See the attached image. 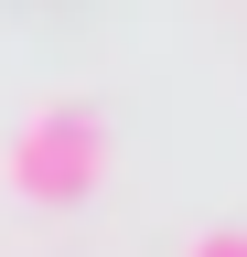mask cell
<instances>
[{
	"instance_id": "cell-1",
	"label": "cell",
	"mask_w": 247,
	"mask_h": 257,
	"mask_svg": "<svg viewBox=\"0 0 247 257\" xmlns=\"http://www.w3.org/2000/svg\"><path fill=\"white\" fill-rule=\"evenodd\" d=\"M0 182H11L22 204H86V193L108 182V118L86 107V96L22 107L11 140H0Z\"/></svg>"
},
{
	"instance_id": "cell-2",
	"label": "cell",
	"mask_w": 247,
	"mask_h": 257,
	"mask_svg": "<svg viewBox=\"0 0 247 257\" xmlns=\"http://www.w3.org/2000/svg\"><path fill=\"white\" fill-rule=\"evenodd\" d=\"M183 257H247V225H204V236L183 246Z\"/></svg>"
}]
</instances>
